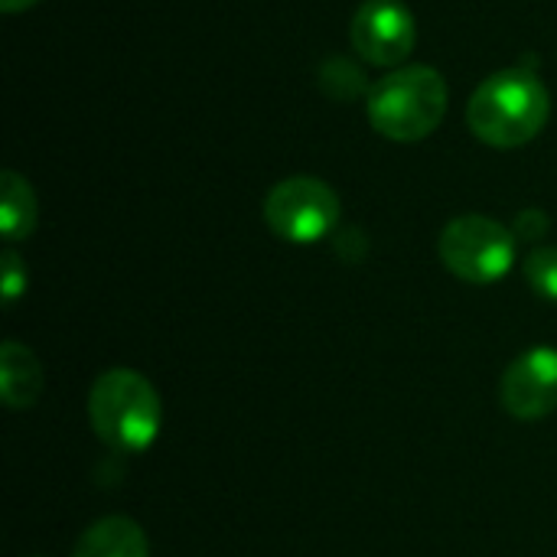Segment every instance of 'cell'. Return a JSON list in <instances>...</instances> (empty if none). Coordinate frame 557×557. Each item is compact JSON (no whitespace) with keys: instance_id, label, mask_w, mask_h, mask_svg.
<instances>
[{"instance_id":"obj_1","label":"cell","mask_w":557,"mask_h":557,"mask_svg":"<svg viewBox=\"0 0 557 557\" xmlns=\"http://www.w3.org/2000/svg\"><path fill=\"white\" fill-rule=\"evenodd\" d=\"M552 114L548 88L529 69H503L490 75L467 104L470 131L499 150H516L542 134Z\"/></svg>"},{"instance_id":"obj_2","label":"cell","mask_w":557,"mask_h":557,"mask_svg":"<svg viewBox=\"0 0 557 557\" xmlns=\"http://www.w3.org/2000/svg\"><path fill=\"white\" fill-rule=\"evenodd\" d=\"M366 114L369 124L395 144L424 140L447 114V82L431 65L395 69L369 88Z\"/></svg>"},{"instance_id":"obj_3","label":"cell","mask_w":557,"mask_h":557,"mask_svg":"<svg viewBox=\"0 0 557 557\" xmlns=\"http://www.w3.org/2000/svg\"><path fill=\"white\" fill-rule=\"evenodd\" d=\"M88 418L98 441L121 454H140L157 441L163 408L147 375L134 369H108L91 385Z\"/></svg>"},{"instance_id":"obj_4","label":"cell","mask_w":557,"mask_h":557,"mask_svg":"<svg viewBox=\"0 0 557 557\" xmlns=\"http://www.w3.org/2000/svg\"><path fill=\"white\" fill-rule=\"evenodd\" d=\"M447 271L467 284L503 281L516 261V235L486 215H460L447 222L437 242Z\"/></svg>"},{"instance_id":"obj_5","label":"cell","mask_w":557,"mask_h":557,"mask_svg":"<svg viewBox=\"0 0 557 557\" xmlns=\"http://www.w3.org/2000/svg\"><path fill=\"white\" fill-rule=\"evenodd\" d=\"M264 222L284 242H320L339 222V196L317 176H290L268 193Z\"/></svg>"},{"instance_id":"obj_6","label":"cell","mask_w":557,"mask_h":557,"mask_svg":"<svg viewBox=\"0 0 557 557\" xmlns=\"http://www.w3.org/2000/svg\"><path fill=\"white\" fill-rule=\"evenodd\" d=\"M356 52L382 69L401 65L418 39L414 16L401 0H366L349 26Z\"/></svg>"},{"instance_id":"obj_7","label":"cell","mask_w":557,"mask_h":557,"mask_svg":"<svg viewBox=\"0 0 557 557\" xmlns=\"http://www.w3.org/2000/svg\"><path fill=\"white\" fill-rule=\"evenodd\" d=\"M503 408L519 421H542L557 411V349L535 346L522 352L503 375Z\"/></svg>"},{"instance_id":"obj_8","label":"cell","mask_w":557,"mask_h":557,"mask_svg":"<svg viewBox=\"0 0 557 557\" xmlns=\"http://www.w3.org/2000/svg\"><path fill=\"white\" fill-rule=\"evenodd\" d=\"M72 557H150V545L134 519L108 516L82 532Z\"/></svg>"},{"instance_id":"obj_9","label":"cell","mask_w":557,"mask_h":557,"mask_svg":"<svg viewBox=\"0 0 557 557\" xmlns=\"http://www.w3.org/2000/svg\"><path fill=\"white\" fill-rule=\"evenodd\" d=\"M0 392L7 408H33L42 395V366L39 359L16 339L0 346Z\"/></svg>"},{"instance_id":"obj_10","label":"cell","mask_w":557,"mask_h":557,"mask_svg":"<svg viewBox=\"0 0 557 557\" xmlns=\"http://www.w3.org/2000/svg\"><path fill=\"white\" fill-rule=\"evenodd\" d=\"M0 225H3V238L7 242H23L33 235L36 228V196L33 186L7 170L0 176Z\"/></svg>"},{"instance_id":"obj_11","label":"cell","mask_w":557,"mask_h":557,"mask_svg":"<svg viewBox=\"0 0 557 557\" xmlns=\"http://www.w3.org/2000/svg\"><path fill=\"white\" fill-rule=\"evenodd\" d=\"M320 88L333 98V101H356L366 91V78L359 72V65H352L343 55H333L320 65ZM369 95V91H366Z\"/></svg>"},{"instance_id":"obj_12","label":"cell","mask_w":557,"mask_h":557,"mask_svg":"<svg viewBox=\"0 0 557 557\" xmlns=\"http://www.w3.org/2000/svg\"><path fill=\"white\" fill-rule=\"evenodd\" d=\"M525 277L535 287V294L557 300V248H535L525 258Z\"/></svg>"},{"instance_id":"obj_13","label":"cell","mask_w":557,"mask_h":557,"mask_svg":"<svg viewBox=\"0 0 557 557\" xmlns=\"http://www.w3.org/2000/svg\"><path fill=\"white\" fill-rule=\"evenodd\" d=\"M26 290V264L13 248L3 251V304H16V297Z\"/></svg>"},{"instance_id":"obj_14","label":"cell","mask_w":557,"mask_h":557,"mask_svg":"<svg viewBox=\"0 0 557 557\" xmlns=\"http://www.w3.org/2000/svg\"><path fill=\"white\" fill-rule=\"evenodd\" d=\"M545 228H548V215H545V212H539V209H525V212L516 219V232H519L522 238H529V242L542 238V235H545Z\"/></svg>"},{"instance_id":"obj_15","label":"cell","mask_w":557,"mask_h":557,"mask_svg":"<svg viewBox=\"0 0 557 557\" xmlns=\"http://www.w3.org/2000/svg\"><path fill=\"white\" fill-rule=\"evenodd\" d=\"M33 3H39V0H0V10L3 13H20V10H26Z\"/></svg>"}]
</instances>
